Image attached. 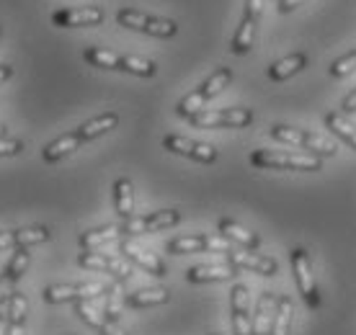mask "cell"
<instances>
[{"instance_id":"1","label":"cell","mask_w":356,"mask_h":335,"mask_svg":"<svg viewBox=\"0 0 356 335\" xmlns=\"http://www.w3.org/2000/svg\"><path fill=\"white\" fill-rule=\"evenodd\" d=\"M83 60L88 62L90 67L98 70H116V72H129L137 78H152L158 72V65L152 60L137 57V54H119L104 47H86L83 49Z\"/></svg>"},{"instance_id":"2","label":"cell","mask_w":356,"mask_h":335,"mask_svg":"<svg viewBox=\"0 0 356 335\" xmlns=\"http://www.w3.org/2000/svg\"><path fill=\"white\" fill-rule=\"evenodd\" d=\"M230 80H232V70H230V67H217V70H214L209 78L202 80V85H199V88H194L191 93H186V96L178 101L176 114L184 116V119H191L194 114L204 111L207 104H209L212 98L220 96V93H222L227 85H230Z\"/></svg>"},{"instance_id":"3","label":"cell","mask_w":356,"mask_h":335,"mask_svg":"<svg viewBox=\"0 0 356 335\" xmlns=\"http://www.w3.org/2000/svg\"><path fill=\"white\" fill-rule=\"evenodd\" d=\"M250 165L261 170H321V158L312 152H284V150H256L250 152Z\"/></svg>"},{"instance_id":"4","label":"cell","mask_w":356,"mask_h":335,"mask_svg":"<svg viewBox=\"0 0 356 335\" xmlns=\"http://www.w3.org/2000/svg\"><path fill=\"white\" fill-rule=\"evenodd\" d=\"M116 24L122 28L137 31V34L155 36V39H173L178 34V24L173 18L152 16V13L137 8H119L116 10Z\"/></svg>"},{"instance_id":"5","label":"cell","mask_w":356,"mask_h":335,"mask_svg":"<svg viewBox=\"0 0 356 335\" xmlns=\"http://www.w3.org/2000/svg\"><path fill=\"white\" fill-rule=\"evenodd\" d=\"M268 137L274 142H284V145H294V147H302V150L318 155V158H333L336 155V145L328 142L325 137L300 126H289V124H274L268 129Z\"/></svg>"},{"instance_id":"6","label":"cell","mask_w":356,"mask_h":335,"mask_svg":"<svg viewBox=\"0 0 356 335\" xmlns=\"http://www.w3.org/2000/svg\"><path fill=\"white\" fill-rule=\"evenodd\" d=\"M191 126L199 129H243L253 124V111L250 108H209V111H199L188 119Z\"/></svg>"},{"instance_id":"7","label":"cell","mask_w":356,"mask_h":335,"mask_svg":"<svg viewBox=\"0 0 356 335\" xmlns=\"http://www.w3.org/2000/svg\"><path fill=\"white\" fill-rule=\"evenodd\" d=\"M264 3L266 0H245V6H243V16H241V24L235 28V34L230 39V52L243 57V54H248L256 44V31H259V24H261V13H264Z\"/></svg>"},{"instance_id":"8","label":"cell","mask_w":356,"mask_h":335,"mask_svg":"<svg viewBox=\"0 0 356 335\" xmlns=\"http://www.w3.org/2000/svg\"><path fill=\"white\" fill-rule=\"evenodd\" d=\"M289 263H292V274L294 284L302 294L305 304L310 309L321 307V291H318V284H315V274H312V261L307 256L305 247H292V256H289Z\"/></svg>"},{"instance_id":"9","label":"cell","mask_w":356,"mask_h":335,"mask_svg":"<svg viewBox=\"0 0 356 335\" xmlns=\"http://www.w3.org/2000/svg\"><path fill=\"white\" fill-rule=\"evenodd\" d=\"M232 243L225 235H184V238L170 240L165 250L170 256H186V253H227Z\"/></svg>"},{"instance_id":"10","label":"cell","mask_w":356,"mask_h":335,"mask_svg":"<svg viewBox=\"0 0 356 335\" xmlns=\"http://www.w3.org/2000/svg\"><path fill=\"white\" fill-rule=\"evenodd\" d=\"M108 286L98 281L88 284H52L44 289V302L49 304H65V302H81V300H98L106 294Z\"/></svg>"},{"instance_id":"11","label":"cell","mask_w":356,"mask_h":335,"mask_svg":"<svg viewBox=\"0 0 356 335\" xmlns=\"http://www.w3.org/2000/svg\"><path fill=\"white\" fill-rule=\"evenodd\" d=\"M178 222H181V212L178 209H163V212H152L145 214V217H129L122 224V232H124V238H137V235L176 227Z\"/></svg>"},{"instance_id":"12","label":"cell","mask_w":356,"mask_h":335,"mask_svg":"<svg viewBox=\"0 0 356 335\" xmlns=\"http://www.w3.org/2000/svg\"><path fill=\"white\" fill-rule=\"evenodd\" d=\"M78 265L86 271H106L116 281H127L132 274V265L124 256H106L101 250H83L78 256Z\"/></svg>"},{"instance_id":"13","label":"cell","mask_w":356,"mask_h":335,"mask_svg":"<svg viewBox=\"0 0 356 335\" xmlns=\"http://www.w3.org/2000/svg\"><path fill=\"white\" fill-rule=\"evenodd\" d=\"M163 147L173 152V155H184V158H191L196 163H204V165H212L214 160H217V147L214 145L188 140L184 134H165L163 137Z\"/></svg>"},{"instance_id":"14","label":"cell","mask_w":356,"mask_h":335,"mask_svg":"<svg viewBox=\"0 0 356 335\" xmlns=\"http://www.w3.org/2000/svg\"><path fill=\"white\" fill-rule=\"evenodd\" d=\"M106 18V10L98 6H83V8H60L52 13V24L57 28H90L101 26Z\"/></svg>"},{"instance_id":"15","label":"cell","mask_w":356,"mask_h":335,"mask_svg":"<svg viewBox=\"0 0 356 335\" xmlns=\"http://www.w3.org/2000/svg\"><path fill=\"white\" fill-rule=\"evenodd\" d=\"M230 312H232V333L253 335V320H250V294L245 284H235L230 289Z\"/></svg>"},{"instance_id":"16","label":"cell","mask_w":356,"mask_h":335,"mask_svg":"<svg viewBox=\"0 0 356 335\" xmlns=\"http://www.w3.org/2000/svg\"><path fill=\"white\" fill-rule=\"evenodd\" d=\"M227 261H230L238 271H253V274L259 276H274L279 271V263H276L274 258L268 256H261L256 250H238V247H230L227 250Z\"/></svg>"},{"instance_id":"17","label":"cell","mask_w":356,"mask_h":335,"mask_svg":"<svg viewBox=\"0 0 356 335\" xmlns=\"http://www.w3.org/2000/svg\"><path fill=\"white\" fill-rule=\"evenodd\" d=\"M119 250H122V256H124L129 263L140 265V268L147 271V274H152V276L168 274V268H165V263H163L161 258L155 256V253H150V250H145L143 245H137L134 240L124 238L122 243H119Z\"/></svg>"},{"instance_id":"18","label":"cell","mask_w":356,"mask_h":335,"mask_svg":"<svg viewBox=\"0 0 356 335\" xmlns=\"http://www.w3.org/2000/svg\"><path fill=\"white\" fill-rule=\"evenodd\" d=\"M307 62H310L307 52L286 54V57H282V60H276V62H271V65H268L266 78L271 80V83H284V80H289L292 75L302 72L305 67H307Z\"/></svg>"},{"instance_id":"19","label":"cell","mask_w":356,"mask_h":335,"mask_svg":"<svg viewBox=\"0 0 356 335\" xmlns=\"http://www.w3.org/2000/svg\"><path fill=\"white\" fill-rule=\"evenodd\" d=\"M217 229H220V235L235 243V245L245 247V250H261V238L256 232H250L241 224V222L230 220V217H222V220L217 222Z\"/></svg>"},{"instance_id":"20","label":"cell","mask_w":356,"mask_h":335,"mask_svg":"<svg viewBox=\"0 0 356 335\" xmlns=\"http://www.w3.org/2000/svg\"><path fill=\"white\" fill-rule=\"evenodd\" d=\"M81 145H86V142L81 140V134L67 132V134H63V137H57L54 142L47 145L44 150H42V160H44L47 165H54V163H60V160L70 158L72 152L78 150Z\"/></svg>"},{"instance_id":"21","label":"cell","mask_w":356,"mask_h":335,"mask_svg":"<svg viewBox=\"0 0 356 335\" xmlns=\"http://www.w3.org/2000/svg\"><path fill=\"white\" fill-rule=\"evenodd\" d=\"M276 307H279V300L271 291H264L259 300V307H256V318H253V335H271Z\"/></svg>"},{"instance_id":"22","label":"cell","mask_w":356,"mask_h":335,"mask_svg":"<svg viewBox=\"0 0 356 335\" xmlns=\"http://www.w3.org/2000/svg\"><path fill=\"white\" fill-rule=\"evenodd\" d=\"M122 238H124L122 227H116V224H106V227L86 229L81 238H78V245H81L83 250H101L104 245L116 243V240H122Z\"/></svg>"},{"instance_id":"23","label":"cell","mask_w":356,"mask_h":335,"mask_svg":"<svg viewBox=\"0 0 356 335\" xmlns=\"http://www.w3.org/2000/svg\"><path fill=\"white\" fill-rule=\"evenodd\" d=\"M238 274V268L232 263L227 265H194L186 271L188 284H212V281H227Z\"/></svg>"},{"instance_id":"24","label":"cell","mask_w":356,"mask_h":335,"mask_svg":"<svg viewBox=\"0 0 356 335\" xmlns=\"http://www.w3.org/2000/svg\"><path fill=\"white\" fill-rule=\"evenodd\" d=\"M116 126H119V114H114V111H106V114L93 116V119H88L86 124H81L75 132L81 134L83 142H93V140H98V137L108 134L111 129H116Z\"/></svg>"},{"instance_id":"25","label":"cell","mask_w":356,"mask_h":335,"mask_svg":"<svg viewBox=\"0 0 356 335\" xmlns=\"http://www.w3.org/2000/svg\"><path fill=\"white\" fill-rule=\"evenodd\" d=\"M170 300V291L163 286H150V289H137L127 297V307L132 309H145V307H158Z\"/></svg>"},{"instance_id":"26","label":"cell","mask_w":356,"mask_h":335,"mask_svg":"<svg viewBox=\"0 0 356 335\" xmlns=\"http://www.w3.org/2000/svg\"><path fill=\"white\" fill-rule=\"evenodd\" d=\"M114 209L122 220L134 217V188L129 178H119L114 183Z\"/></svg>"},{"instance_id":"27","label":"cell","mask_w":356,"mask_h":335,"mask_svg":"<svg viewBox=\"0 0 356 335\" xmlns=\"http://www.w3.org/2000/svg\"><path fill=\"white\" fill-rule=\"evenodd\" d=\"M325 126L356 152V126L348 122L343 111H330V114H325Z\"/></svg>"},{"instance_id":"28","label":"cell","mask_w":356,"mask_h":335,"mask_svg":"<svg viewBox=\"0 0 356 335\" xmlns=\"http://www.w3.org/2000/svg\"><path fill=\"white\" fill-rule=\"evenodd\" d=\"M292 300L289 297H279V307H276V318H274V327H271V335H289L292 330Z\"/></svg>"},{"instance_id":"29","label":"cell","mask_w":356,"mask_h":335,"mask_svg":"<svg viewBox=\"0 0 356 335\" xmlns=\"http://www.w3.org/2000/svg\"><path fill=\"white\" fill-rule=\"evenodd\" d=\"M49 240V227L39 224V227H26V229H16V243L18 247H31V245H42Z\"/></svg>"},{"instance_id":"30","label":"cell","mask_w":356,"mask_h":335,"mask_svg":"<svg viewBox=\"0 0 356 335\" xmlns=\"http://www.w3.org/2000/svg\"><path fill=\"white\" fill-rule=\"evenodd\" d=\"M124 304H127V297H122V286H119V284L108 286L106 302H104V309H106L108 318L119 322V318H122V307H124Z\"/></svg>"},{"instance_id":"31","label":"cell","mask_w":356,"mask_h":335,"mask_svg":"<svg viewBox=\"0 0 356 335\" xmlns=\"http://www.w3.org/2000/svg\"><path fill=\"white\" fill-rule=\"evenodd\" d=\"M26 312H29V300L21 291H16L8 302V325H24Z\"/></svg>"},{"instance_id":"32","label":"cell","mask_w":356,"mask_h":335,"mask_svg":"<svg viewBox=\"0 0 356 335\" xmlns=\"http://www.w3.org/2000/svg\"><path fill=\"white\" fill-rule=\"evenodd\" d=\"M354 70H356V49H351V52L341 54L339 60H333L328 72L333 78H346V75H351Z\"/></svg>"},{"instance_id":"33","label":"cell","mask_w":356,"mask_h":335,"mask_svg":"<svg viewBox=\"0 0 356 335\" xmlns=\"http://www.w3.org/2000/svg\"><path fill=\"white\" fill-rule=\"evenodd\" d=\"M16 279L8 274V271H3L0 274V304H6V302H10V297L16 294Z\"/></svg>"},{"instance_id":"34","label":"cell","mask_w":356,"mask_h":335,"mask_svg":"<svg viewBox=\"0 0 356 335\" xmlns=\"http://www.w3.org/2000/svg\"><path fill=\"white\" fill-rule=\"evenodd\" d=\"M24 152V142L21 140H8V137H0V158H16Z\"/></svg>"},{"instance_id":"35","label":"cell","mask_w":356,"mask_h":335,"mask_svg":"<svg viewBox=\"0 0 356 335\" xmlns=\"http://www.w3.org/2000/svg\"><path fill=\"white\" fill-rule=\"evenodd\" d=\"M8 247H18V243H16V229L0 232V250H8Z\"/></svg>"},{"instance_id":"36","label":"cell","mask_w":356,"mask_h":335,"mask_svg":"<svg viewBox=\"0 0 356 335\" xmlns=\"http://www.w3.org/2000/svg\"><path fill=\"white\" fill-rule=\"evenodd\" d=\"M302 3H307V0H279V13L286 16V13H292L294 8H300Z\"/></svg>"},{"instance_id":"37","label":"cell","mask_w":356,"mask_h":335,"mask_svg":"<svg viewBox=\"0 0 356 335\" xmlns=\"http://www.w3.org/2000/svg\"><path fill=\"white\" fill-rule=\"evenodd\" d=\"M341 111H343V114H354V111H356V85H354V90H351V93L343 98V104H341Z\"/></svg>"},{"instance_id":"38","label":"cell","mask_w":356,"mask_h":335,"mask_svg":"<svg viewBox=\"0 0 356 335\" xmlns=\"http://www.w3.org/2000/svg\"><path fill=\"white\" fill-rule=\"evenodd\" d=\"M13 78V65H8V62H0V85L6 83V80Z\"/></svg>"},{"instance_id":"39","label":"cell","mask_w":356,"mask_h":335,"mask_svg":"<svg viewBox=\"0 0 356 335\" xmlns=\"http://www.w3.org/2000/svg\"><path fill=\"white\" fill-rule=\"evenodd\" d=\"M0 335H8V315L0 312Z\"/></svg>"},{"instance_id":"40","label":"cell","mask_w":356,"mask_h":335,"mask_svg":"<svg viewBox=\"0 0 356 335\" xmlns=\"http://www.w3.org/2000/svg\"><path fill=\"white\" fill-rule=\"evenodd\" d=\"M8 335H24V325H8Z\"/></svg>"},{"instance_id":"41","label":"cell","mask_w":356,"mask_h":335,"mask_svg":"<svg viewBox=\"0 0 356 335\" xmlns=\"http://www.w3.org/2000/svg\"><path fill=\"white\" fill-rule=\"evenodd\" d=\"M0 137H6V126L3 124H0Z\"/></svg>"},{"instance_id":"42","label":"cell","mask_w":356,"mask_h":335,"mask_svg":"<svg viewBox=\"0 0 356 335\" xmlns=\"http://www.w3.org/2000/svg\"><path fill=\"white\" fill-rule=\"evenodd\" d=\"M0 36H3V28H0Z\"/></svg>"}]
</instances>
